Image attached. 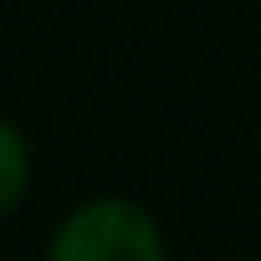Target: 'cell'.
Returning a JSON list of instances; mask_svg holds the SVG:
<instances>
[{
  "mask_svg": "<svg viewBox=\"0 0 261 261\" xmlns=\"http://www.w3.org/2000/svg\"><path fill=\"white\" fill-rule=\"evenodd\" d=\"M31 185V149L21 139V128L11 118H0V215L16 210Z\"/></svg>",
  "mask_w": 261,
  "mask_h": 261,
  "instance_id": "obj_2",
  "label": "cell"
},
{
  "mask_svg": "<svg viewBox=\"0 0 261 261\" xmlns=\"http://www.w3.org/2000/svg\"><path fill=\"white\" fill-rule=\"evenodd\" d=\"M46 261H169L159 220L123 195L82 200L51 236Z\"/></svg>",
  "mask_w": 261,
  "mask_h": 261,
  "instance_id": "obj_1",
  "label": "cell"
}]
</instances>
